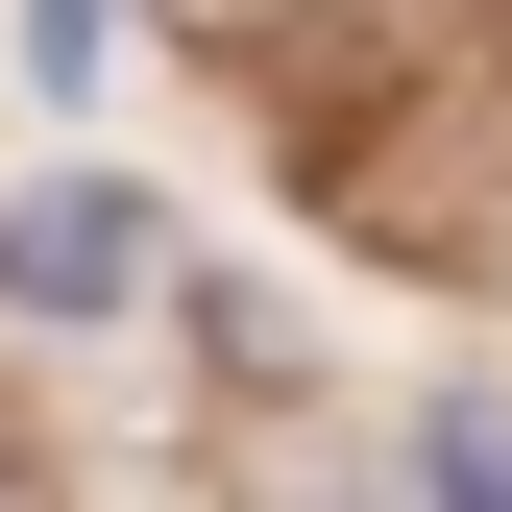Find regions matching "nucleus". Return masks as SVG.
<instances>
[{"label": "nucleus", "mask_w": 512, "mask_h": 512, "mask_svg": "<svg viewBox=\"0 0 512 512\" xmlns=\"http://www.w3.org/2000/svg\"><path fill=\"white\" fill-rule=\"evenodd\" d=\"M147 293H171V220L122 171H25L0 196V317H147Z\"/></svg>", "instance_id": "f257e3e1"}, {"label": "nucleus", "mask_w": 512, "mask_h": 512, "mask_svg": "<svg viewBox=\"0 0 512 512\" xmlns=\"http://www.w3.org/2000/svg\"><path fill=\"white\" fill-rule=\"evenodd\" d=\"M98 49H122V0H25V74L49 98H98Z\"/></svg>", "instance_id": "f03ea898"}, {"label": "nucleus", "mask_w": 512, "mask_h": 512, "mask_svg": "<svg viewBox=\"0 0 512 512\" xmlns=\"http://www.w3.org/2000/svg\"><path fill=\"white\" fill-rule=\"evenodd\" d=\"M439 512H512V439L488 415H439Z\"/></svg>", "instance_id": "7ed1b4c3"}, {"label": "nucleus", "mask_w": 512, "mask_h": 512, "mask_svg": "<svg viewBox=\"0 0 512 512\" xmlns=\"http://www.w3.org/2000/svg\"><path fill=\"white\" fill-rule=\"evenodd\" d=\"M0 512H25V464H0Z\"/></svg>", "instance_id": "20e7f679"}]
</instances>
